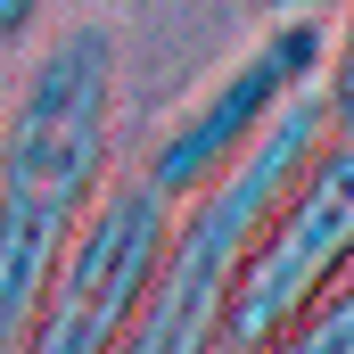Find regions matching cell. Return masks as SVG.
I'll list each match as a JSON object with an SVG mask.
<instances>
[{
    "label": "cell",
    "mask_w": 354,
    "mask_h": 354,
    "mask_svg": "<svg viewBox=\"0 0 354 354\" xmlns=\"http://www.w3.org/2000/svg\"><path fill=\"white\" fill-rule=\"evenodd\" d=\"M346 256H354V149L330 132L239 239V264L223 288V346H264L288 322H305L346 280Z\"/></svg>",
    "instance_id": "cell-3"
},
{
    "label": "cell",
    "mask_w": 354,
    "mask_h": 354,
    "mask_svg": "<svg viewBox=\"0 0 354 354\" xmlns=\"http://www.w3.org/2000/svg\"><path fill=\"white\" fill-rule=\"evenodd\" d=\"M264 17H338L346 0H256Z\"/></svg>",
    "instance_id": "cell-8"
},
{
    "label": "cell",
    "mask_w": 354,
    "mask_h": 354,
    "mask_svg": "<svg viewBox=\"0 0 354 354\" xmlns=\"http://www.w3.org/2000/svg\"><path fill=\"white\" fill-rule=\"evenodd\" d=\"M330 58H338L330 17H264V33L239 41V50H231V58L174 107V124L149 140L140 181H149L157 198L181 206L189 189H206V181L223 174V165H231V157H239V149H248V140H256L305 83H322Z\"/></svg>",
    "instance_id": "cell-4"
},
{
    "label": "cell",
    "mask_w": 354,
    "mask_h": 354,
    "mask_svg": "<svg viewBox=\"0 0 354 354\" xmlns=\"http://www.w3.org/2000/svg\"><path fill=\"white\" fill-rule=\"evenodd\" d=\"M330 132H338V91L322 75V83L297 91L206 189H189V214H174L165 256H157L140 305L124 313V330H115L107 354H223V288H231V264H239V239L256 231V214L297 181V165Z\"/></svg>",
    "instance_id": "cell-2"
},
{
    "label": "cell",
    "mask_w": 354,
    "mask_h": 354,
    "mask_svg": "<svg viewBox=\"0 0 354 354\" xmlns=\"http://www.w3.org/2000/svg\"><path fill=\"white\" fill-rule=\"evenodd\" d=\"M165 231H174V198H157L149 181L99 189L91 214L75 223V239L58 248L8 354H107L165 256Z\"/></svg>",
    "instance_id": "cell-5"
},
{
    "label": "cell",
    "mask_w": 354,
    "mask_h": 354,
    "mask_svg": "<svg viewBox=\"0 0 354 354\" xmlns=\"http://www.w3.org/2000/svg\"><path fill=\"white\" fill-rule=\"evenodd\" d=\"M239 354H354V297L346 280L305 313V322H288L280 338H264V346H239Z\"/></svg>",
    "instance_id": "cell-6"
},
{
    "label": "cell",
    "mask_w": 354,
    "mask_h": 354,
    "mask_svg": "<svg viewBox=\"0 0 354 354\" xmlns=\"http://www.w3.org/2000/svg\"><path fill=\"white\" fill-rule=\"evenodd\" d=\"M107 124H115V33L91 17L58 25L50 41L33 33L17 107L0 124V346H17L58 248L107 189Z\"/></svg>",
    "instance_id": "cell-1"
},
{
    "label": "cell",
    "mask_w": 354,
    "mask_h": 354,
    "mask_svg": "<svg viewBox=\"0 0 354 354\" xmlns=\"http://www.w3.org/2000/svg\"><path fill=\"white\" fill-rule=\"evenodd\" d=\"M41 33V0H0V50H25Z\"/></svg>",
    "instance_id": "cell-7"
}]
</instances>
